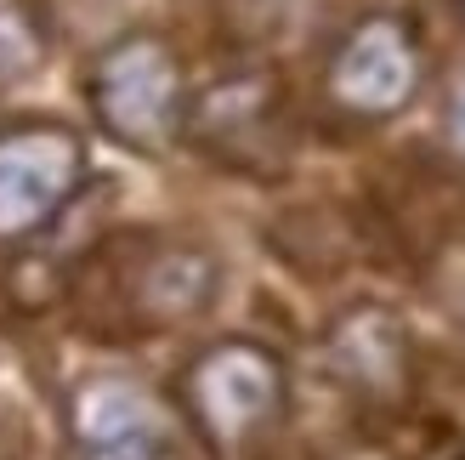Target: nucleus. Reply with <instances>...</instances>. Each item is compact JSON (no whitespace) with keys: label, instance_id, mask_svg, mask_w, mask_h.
<instances>
[{"label":"nucleus","instance_id":"nucleus-10","mask_svg":"<svg viewBox=\"0 0 465 460\" xmlns=\"http://www.w3.org/2000/svg\"><path fill=\"white\" fill-rule=\"evenodd\" d=\"M443 131H449V148L465 154V68L454 75L449 85V103H443Z\"/></svg>","mask_w":465,"mask_h":460},{"label":"nucleus","instance_id":"nucleus-2","mask_svg":"<svg viewBox=\"0 0 465 460\" xmlns=\"http://www.w3.org/2000/svg\"><path fill=\"white\" fill-rule=\"evenodd\" d=\"M176 404L211 460H267L290 421V370L250 335H222L176 375Z\"/></svg>","mask_w":465,"mask_h":460},{"label":"nucleus","instance_id":"nucleus-5","mask_svg":"<svg viewBox=\"0 0 465 460\" xmlns=\"http://www.w3.org/2000/svg\"><path fill=\"white\" fill-rule=\"evenodd\" d=\"M420 35L398 12H369L341 35L330 68H323V91L341 114L352 120H391L414 103L420 91Z\"/></svg>","mask_w":465,"mask_h":460},{"label":"nucleus","instance_id":"nucleus-9","mask_svg":"<svg viewBox=\"0 0 465 460\" xmlns=\"http://www.w3.org/2000/svg\"><path fill=\"white\" fill-rule=\"evenodd\" d=\"M45 57V40H40V23L23 0H0V80H23L35 75Z\"/></svg>","mask_w":465,"mask_h":460},{"label":"nucleus","instance_id":"nucleus-4","mask_svg":"<svg viewBox=\"0 0 465 460\" xmlns=\"http://www.w3.org/2000/svg\"><path fill=\"white\" fill-rule=\"evenodd\" d=\"M182 136L216 159L222 171L239 176H284L295 136H290V97L284 80L272 68H239V75H222L216 85H204L199 97H188L182 114Z\"/></svg>","mask_w":465,"mask_h":460},{"label":"nucleus","instance_id":"nucleus-6","mask_svg":"<svg viewBox=\"0 0 465 460\" xmlns=\"http://www.w3.org/2000/svg\"><path fill=\"white\" fill-rule=\"evenodd\" d=\"M74 460H182L176 415L136 375H85L63 404Z\"/></svg>","mask_w":465,"mask_h":460},{"label":"nucleus","instance_id":"nucleus-8","mask_svg":"<svg viewBox=\"0 0 465 460\" xmlns=\"http://www.w3.org/2000/svg\"><path fill=\"white\" fill-rule=\"evenodd\" d=\"M323 370L369 415H398L414 393V347L398 313L375 302L346 307L323 335Z\"/></svg>","mask_w":465,"mask_h":460},{"label":"nucleus","instance_id":"nucleus-7","mask_svg":"<svg viewBox=\"0 0 465 460\" xmlns=\"http://www.w3.org/2000/svg\"><path fill=\"white\" fill-rule=\"evenodd\" d=\"M85 182L80 131L35 120L0 131V245L35 239Z\"/></svg>","mask_w":465,"mask_h":460},{"label":"nucleus","instance_id":"nucleus-1","mask_svg":"<svg viewBox=\"0 0 465 460\" xmlns=\"http://www.w3.org/2000/svg\"><path fill=\"white\" fill-rule=\"evenodd\" d=\"M222 290V262L176 234H120L74 273V302L103 335H153L199 318Z\"/></svg>","mask_w":465,"mask_h":460},{"label":"nucleus","instance_id":"nucleus-11","mask_svg":"<svg viewBox=\"0 0 465 460\" xmlns=\"http://www.w3.org/2000/svg\"><path fill=\"white\" fill-rule=\"evenodd\" d=\"M454 6H460V12H465V0H454Z\"/></svg>","mask_w":465,"mask_h":460},{"label":"nucleus","instance_id":"nucleus-3","mask_svg":"<svg viewBox=\"0 0 465 460\" xmlns=\"http://www.w3.org/2000/svg\"><path fill=\"white\" fill-rule=\"evenodd\" d=\"M85 97L97 125L131 154H165L182 136L188 114V75L182 57L159 35H125L91 63Z\"/></svg>","mask_w":465,"mask_h":460}]
</instances>
